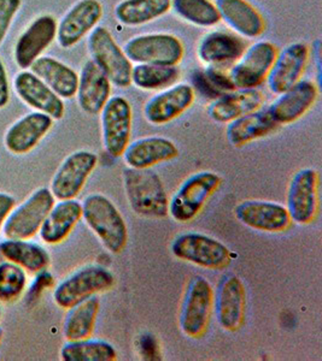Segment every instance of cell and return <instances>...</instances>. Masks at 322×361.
Listing matches in <instances>:
<instances>
[{"label": "cell", "instance_id": "obj_3", "mask_svg": "<svg viewBox=\"0 0 322 361\" xmlns=\"http://www.w3.org/2000/svg\"><path fill=\"white\" fill-rule=\"evenodd\" d=\"M87 46L92 62L103 71L112 85L119 88H127L132 85V62L109 29L95 27L88 37Z\"/></svg>", "mask_w": 322, "mask_h": 361}, {"label": "cell", "instance_id": "obj_37", "mask_svg": "<svg viewBox=\"0 0 322 361\" xmlns=\"http://www.w3.org/2000/svg\"><path fill=\"white\" fill-rule=\"evenodd\" d=\"M25 269L11 262H0V301L11 302L21 298L27 287Z\"/></svg>", "mask_w": 322, "mask_h": 361}, {"label": "cell", "instance_id": "obj_44", "mask_svg": "<svg viewBox=\"0 0 322 361\" xmlns=\"http://www.w3.org/2000/svg\"><path fill=\"white\" fill-rule=\"evenodd\" d=\"M0 318H1V306H0Z\"/></svg>", "mask_w": 322, "mask_h": 361}, {"label": "cell", "instance_id": "obj_27", "mask_svg": "<svg viewBox=\"0 0 322 361\" xmlns=\"http://www.w3.org/2000/svg\"><path fill=\"white\" fill-rule=\"evenodd\" d=\"M265 98L260 90H236L222 94L208 107V115L217 123H229L242 116L256 111Z\"/></svg>", "mask_w": 322, "mask_h": 361}, {"label": "cell", "instance_id": "obj_39", "mask_svg": "<svg viewBox=\"0 0 322 361\" xmlns=\"http://www.w3.org/2000/svg\"><path fill=\"white\" fill-rule=\"evenodd\" d=\"M21 6L22 0H0V46L4 42Z\"/></svg>", "mask_w": 322, "mask_h": 361}, {"label": "cell", "instance_id": "obj_11", "mask_svg": "<svg viewBox=\"0 0 322 361\" xmlns=\"http://www.w3.org/2000/svg\"><path fill=\"white\" fill-rule=\"evenodd\" d=\"M132 106L120 95L110 97L100 111L102 135L105 151L112 158H120L129 146L132 133Z\"/></svg>", "mask_w": 322, "mask_h": 361}, {"label": "cell", "instance_id": "obj_24", "mask_svg": "<svg viewBox=\"0 0 322 361\" xmlns=\"http://www.w3.org/2000/svg\"><path fill=\"white\" fill-rule=\"evenodd\" d=\"M112 86L103 71L92 61H87L80 73L76 92L80 109L87 115H100L110 99Z\"/></svg>", "mask_w": 322, "mask_h": 361}, {"label": "cell", "instance_id": "obj_34", "mask_svg": "<svg viewBox=\"0 0 322 361\" xmlns=\"http://www.w3.org/2000/svg\"><path fill=\"white\" fill-rule=\"evenodd\" d=\"M178 66L136 64L132 69V85L143 90H162L173 86L180 78Z\"/></svg>", "mask_w": 322, "mask_h": 361}, {"label": "cell", "instance_id": "obj_28", "mask_svg": "<svg viewBox=\"0 0 322 361\" xmlns=\"http://www.w3.org/2000/svg\"><path fill=\"white\" fill-rule=\"evenodd\" d=\"M83 218V205L75 199L59 200L42 223L39 230L40 238L49 245H57L66 240L71 230Z\"/></svg>", "mask_w": 322, "mask_h": 361}, {"label": "cell", "instance_id": "obj_22", "mask_svg": "<svg viewBox=\"0 0 322 361\" xmlns=\"http://www.w3.org/2000/svg\"><path fill=\"white\" fill-rule=\"evenodd\" d=\"M216 318L226 331H238L245 317V289L237 276H223L214 295Z\"/></svg>", "mask_w": 322, "mask_h": 361}, {"label": "cell", "instance_id": "obj_10", "mask_svg": "<svg viewBox=\"0 0 322 361\" xmlns=\"http://www.w3.org/2000/svg\"><path fill=\"white\" fill-rule=\"evenodd\" d=\"M277 56V46L270 42H257L245 49L238 62L228 70L236 90H256L262 86Z\"/></svg>", "mask_w": 322, "mask_h": 361}, {"label": "cell", "instance_id": "obj_30", "mask_svg": "<svg viewBox=\"0 0 322 361\" xmlns=\"http://www.w3.org/2000/svg\"><path fill=\"white\" fill-rule=\"evenodd\" d=\"M278 127L279 126L274 122L267 110L258 109L229 122L226 129V137L233 147H243L256 140L270 135L277 130Z\"/></svg>", "mask_w": 322, "mask_h": 361}, {"label": "cell", "instance_id": "obj_26", "mask_svg": "<svg viewBox=\"0 0 322 361\" xmlns=\"http://www.w3.org/2000/svg\"><path fill=\"white\" fill-rule=\"evenodd\" d=\"M178 156L177 145L162 136H149L129 142L122 154L126 164L134 169L153 168Z\"/></svg>", "mask_w": 322, "mask_h": 361}, {"label": "cell", "instance_id": "obj_9", "mask_svg": "<svg viewBox=\"0 0 322 361\" xmlns=\"http://www.w3.org/2000/svg\"><path fill=\"white\" fill-rule=\"evenodd\" d=\"M174 257L209 270H221L231 262V252L221 241L199 233L179 235L172 243Z\"/></svg>", "mask_w": 322, "mask_h": 361}, {"label": "cell", "instance_id": "obj_5", "mask_svg": "<svg viewBox=\"0 0 322 361\" xmlns=\"http://www.w3.org/2000/svg\"><path fill=\"white\" fill-rule=\"evenodd\" d=\"M126 56L136 64L178 66L185 56V46L175 35L143 34L129 39L124 46Z\"/></svg>", "mask_w": 322, "mask_h": 361}, {"label": "cell", "instance_id": "obj_18", "mask_svg": "<svg viewBox=\"0 0 322 361\" xmlns=\"http://www.w3.org/2000/svg\"><path fill=\"white\" fill-rule=\"evenodd\" d=\"M13 88L23 103L37 111L50 116L54 121L62 119L66 114L63 99L32 71L23 70L18 73L13 78Z\"/></svg>", "mask_w": 322, "mask_h": 361}, {"label": "cell", "instance_id": "obj_35", "mask_svg": "<svg viewBox=\"0 0 322 361\" xmlns=\"http://www.w3.org/2000/svg\"><path fill=\"white\" fill-rule=\"evenodd\" d=\"M61 359L64 361H115L117 353L114 345L107 341H68L61 349Z\"/></svg>", "mask_w": 322, "mask_h": 361}, {"label": "cell", "instance_id": "obj_7", "mask_svg": "<svg viewBox=\"0 0 322 361\" xmlns=\"http://www.w3.org/2000/svg\"><path fill=\"white\" fill-rule=\"evenodd\" d=\"M214 308V290L202 276H194L187 284L179 324L191 338H201L207 331Z\"/></svg>", "mask_w": 322, "mask_h": 361}, {"label": "cell", "instance_id": "obj_4", "mask_svg": "<svg viewBox=\"0 0 322 361\" xmlns=\"http://www.w3.org/2000/svg\"><path fill=\"white\" fill-rule=\"evenodd\" d=\"M221 177L211 171H201L182 182L168 206L174 221L189 223L197 217L208 200L221 185Z\"/></svg>", "mask_w": 322, "mask_h": 361}, {"label": "cell", "instance_id": "obj_13", "mask_svg": "<svg viewBox=\"0 0 322 361\" xmlns=\"http://www.w3.org/2000/svg\"><path fill=\"white\" fill-rule=\"evenodd\" d=\"M318 173L314 169H302L290 182L286 209L291 221L309 224L318 214Z\"/></svg>", "mask_w": 322, "mask_h": 361}, {"label": "cell", "instance_id": "obj_32", "mask_svg": "<svg viewBox=\"0 0 322 361\" xmlns=\"http://www.w3.org/2000/svg\"><path fill=\"white\" fill-rule=\"evenodd\" d=\"M98 296L92 295L69 308L63 324V335L66 341L90 338L95 330V320L100 313Z\"/></svg>", "mask_w": 322, "mask_h": 361}, {"label": "cell", "instance_id": "obj_12", "mask_svg": "<svg viewBox=\"0 0 322 361\" xmlns=\"http://www.w3.org/2000/svg\"><path fill=\"white\" fill-rule=\"evenodd\" d=\"M98 163V157L90 151L71 153L63 160L51 180V193L54 199L68 200L79 195Z\"/></svg>", "mask_w": 322, "mask_h": 361}, {"label": "cell", "instance_id": "obj_33", "mask_svg": "<svg viewBox=\"0 0 322 361\" xmlns=\"http://www.w3.org/2000/svg\"><path fill=\"white\" fill-rule=\"evenodd\" d=\"M169 10L170 0H122L114 13L122 25L136 27L156 21Z\"/></svg>", "mask_w": 322, "mask_h": 361}, {"label": "cell", "instance_id": "obj_40", "mask_svg": "<svg viewBox=\"0 0 322 361\" xmlns=\"http://www.w3.org/2000/svg\"><path fill=\"white\" fill-rule=\"evenodd\" d=\"M10 81L4 63L0 59V109H4L10 103Z\"/></svg>", "mask_w": 322, "mask_h": 361}, {"label": "cell", "instance_id": "obj_1", "mask_svg": "<svg viewBox=\"0 0 322 361\" xmlns=\"http://www.w3.org/2000/svg\"><path fill=\"white\" fill-rule=\"evenodd\" d=\"M124 187L129 204L136 214L146 218H165L169 214V200L165 185L153 170L124 169Z\"/></svg>", "mask_w": 322, "mask_h": 361}, {"label": "cell", "instance_id": "obj_20", "mask_svg": "<svg viewBox=\"0 0 322 361\" xmlns=\"http://www.w3.org/2000/svg\"><path fill=\"white\" fill-rule=\"evenodd\" d=\"M234 216L243 226L265 233L285 231L292 223L285 206L263 200L240 202L234 209Z\"/></svg>", "mask_w": 322, "mask_h": 361}, {"label": "cell", "instance_id": "obj_42", "mask_svg": "<svg viewBox=\"0 0 322 361\" xmlns=\"http://www.w3.org/2000/svg\"><path fill=\"white\" fill-rule=\"evenodd\" d=\"M15 199L10 194L0 193V230L3 229L5 221L15 207Z\"/></svg>", "mask_w": 322, "mask_h": 361}, {"label": "cell", "instance_id": "obj_2", "mask_svg": "<svg viewBox=\"0 0 322 361\" xmlns=\"http://www.w3.org/2000/svg\"><path fill=\"white\" fill-rule=\"evenodd\" d=\"M81 205L88 228L110 253L120 255L129 241V229L120 211L102 194L88 195Z\"/></svg>", "mask_w": 322, "mask_h": 361}, {"label": "cell", "instance_id": "obj_17", "mask_svg": "<svg viewBox=\"0 0 322 361\" xmlns=\"http://www.w3.org/2000/svg\"><path fill=\"white\" fill-rule=\"evenodd\" d=\"M193 87L187 83H175L156 95L145 104V119L153 126L169 123L194 103Z\"/></svg>", "mask_w": 322, "mask_h": 361}, {"label": "cell", "instance_id": "obj_25", "mask_svg": "<svg viewBox=\"0 0 322 361\" xmlns=\"http://www.w3.org/2000/svg\"><path fill=\"white\" fill-rule=\"evenodd\" d=\"M220 18L239 37L255 39L265 33L266 21L248 0H216Z\"/></svg>", "mask_w": 322, "mask_h": 361}, {"label": "cell", "instance_id": "obj_14", "mask_svg": "<svg viewBox=\"0 0 322 361\" xmlns=\"http://www.w3.org/2000/svg\"><path fill=\"white\" fill-rule=\"evenodd\" d=\"M103 5L100 0H79L73 5L57 25L56 40L62 49L78 45L100 23Z\"/></svg>", "mask_w": 322, "mask_h": 361}, {"label": "cell", "instance_id": "obj_41", "mask_svg": "<svg viewBox=\"0 0 322 361\" xmlns=\"http://www.w3.org/2000/svg\"><path fill=\"white\" fill-rule=\"evenodd\" d=\"M141 350L143 357L146 360H157L160 359V353H158V345L155 337L151 335L141 337Z\"/></svg>", "mask_w": 322, "mask_h": 361}, {"label": "cell", "instance_id": "obj_23", "mask_svg": "<svg viewBox=\"0 0 322 361\" xmlns=\"http://www.w3.org/2000/svg\"><path fill=\"white\" fill-rule=\"evenodd\" d=\"M54 126V119L42 112H30L8 128L5 134V147L13 154L30 152Z\"/></svg>", "mask_w": 322, "mask_h": 361}, {"label": "cell", "instance_id": "obj_15", "mask_svg": "<svg viewBox=\"0 0 322 361\" xmlns=\"http://www.w3.org/2000/svg\"><path fill=\"white\" fill-rule=\"evenodd\" d=\"M58 22L52 15H42L34 20L17 39L13 58L17 66L29 69L57 37Z\"/></svg>", "mask_w": 322, "mask_h": 361}, {"label": "cell", "instance_id": "obj_38", "mask_svg": "<svg viewBox=\"0 0 322 361\" xmlns=\"http://www.w3.org/2000/svg\"><path fill=\"white\" fill-rule=\"evenodd\" d=\"M203 86H207L208 93L214 95V98H219L228 92L236 90V87L232 83L231 78L228 74V70L214 68V66H205L202 74Z\"/></svg>", "mask_w": 322, "mask_h": 361}, {"label": "cell", "instance_id": "obj_8", "mask_svg": "<svg viewBox=\"0 0 322 361\" xmlns=\"http://www.w3.org/2000/svg\"><path fill=\"white\" fill-rule=\"evenodd\" d=\"M54 205V194L49 188H39L8 214L3 234L6 238L29 240L39 233L42 223Z\"/></svg>", "mask_w": 322, "mask_h": 361}, {"label": "cell", "instance_id": "obj_43", "mask_svg": "<svg viewBox=\"0 0 322 361\" xmlns=\"http://www.w3.org/2000/svg\"><path fill=\"white\" fill-rule=\"evenodd\" d=\"M3 337H4V331H3V329L0 328V343H1V340H3Z\"/></svg>", "mask_w": 322, "mask_h": 361}, {"label": "cell", "instance_id": "obj_19", "mask_svg": "<svg viewBox=\"0 0 322 361\" xmlns=\"http://www.w3.org/2000/svg\"><path fill=\"white\" fill-rule=\"evenodd\" d=\"M246 49V44L236 34L214 30L203 35L197 46V56L205 66L229 70Z\"/></svg>", "mask_w": 322, "mask_h": 361}, {"label": "cell", "instance_id": "obj_36", "mask_svg": "<svg viewBox=\"0 0 322 361\" xmlns=\"http://www.w3.org/2000/svg\"><path fill=\"white\" fill-rule=\"evenodd\" d=\"M170 8L184 21L202 28H210L221 22L213 0H170Z\"/></svg>", "mask_w": 322, "mask_h": 361}, {"label": "cell", "instance_id": "obj_29", "mask_svg": "<svg viewBox=\"0 0 322 361\" xmlns=\"http://www.w3.org/2000/svg\"><path fill=\"white\" fill-rule=\"evenodd\" d=\"M29 69L50 87L59 98L71 99L76 95L79 75L73 68L56 58L42 56Z\"/></svg>", "mask_w": 322, "mask_h": 361}, {"label": "cell", "instance_id": "obj_16", "mask_svg": "<svg viewBox=\"0 0 322 361\" xmlns=\"http://www.w3.org/2000/svg\"><path fill=\"white\" fill-rule=\"evenodd\" d=\"M310 49L303 42H294L278 52L267 76V85L272 93L281 94L301 81L309 63Z\"/></svg>", "mask_w": 322, "mask_h": 361}, {"label": "cell", "instance_id": "obj_31", "mask_svg": "<svg viewBox=\"0 0 322 361\" xmlns=\"http://www.w3.org/2000/svg\"><path fill=\"white\" fill-rule=\"evenodd\" d=\"M0 255L28 272H42L50 265V255L44 247L27 240L6 238L0 243Z\"/></svg>", "mask_w": 322, "mask_h": 361}, {"label": "cell", "instance_id": "obj_6", "mask_svg": "<svg viewBox=\"0 0 322 361\" xmlns=\"http://www.w3.org/2000/svg\"><path fill=\"white\" fill-rule=\"evenodd\" d=\"M114 284L115 277L105 267H83L58 284L54 292V302L61 308L69 310L90 296L110 290Z\"/></svg>", "mask_w": 322, "mask_h": 361}, {"label": "cell", "instance_id": "obj_21", "mask_svg": "<svg viewBox=\"0 0 322 361\" xmlns=\"http://www.w3.org/2000/svg\"><path fill=\"white\" fill-rule=\"evenodd\" d=\"M318 97V86L309 80H301L279 94V98L273 102L267 111L278 126L294 123L314 106Z\"/></svg>", "mask_w": 322, "mask_h": 361}, {"label": "cell", "instance_id": "obj_45", "mask_svg": "<svg viewBox=\"0 0 322 361\" xmlns=\"http://www.w3.org/2000/svg\"><path fill=\"white\" fill-rule=\"evenodd\" d=\"M3 258V257H1V255H0V259Z\"/></svg>", "mask_w": 322, "mask_h": 361}]
</instances>
